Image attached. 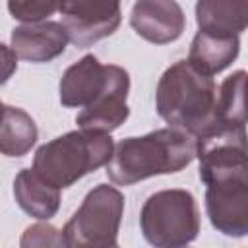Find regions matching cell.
Wrapping results in <instances>:
<instances>
[{
    "label": "cell",
    "instance_id": "cell-1",
    "mask_svg": "<svg viewBox=\"0 0 248 248\" xmlns=\"http://www.w3.org/2000/svg\"><path fill=\"white\" fill-rule=\"evenodd\" d=\"M196 157V138L178 128H159L140 138H124L114 145L107 176L118 186L172 174L186 169Z\"/></svg>",
    "mask_w": 248,
    "mask_h": 248
},
{
    "label": "cell",
    "instance_id": "cell-2",
    "mask_svg": "<svg viewBox=\"0 0 248 248\" xmlns=\"http://www.w3.org/2000/svg\"><path fill=\"white\" fill-rule=\"evenodd\" d=\"M217 85L188 60L170 64L155 91L157 114L170 126L198 138L217 116Z\"/></svg>",
    "mask_w": 248,
    "mask_h": 248
},
{
    "label": "cell",
    "instance_id": "cell-3",
    "mask_svg": "<svg viewBox=\"0 0 248 248\" xmlns=\"http://www.w3.org/2000/svg\"><path fill=\"white\" fill-rule=\"evenodd\" d=\"M114 153L110 134L72 130L43 143L33 157V170L58 190L72 186L85 174L107 167Z\"/></svg>",
    "mask_w": 248,
    "mask_h": 248
},
{
    "label": "cell",
    "instance_id": "cell-4",
    "mask_svg": "<svg viewBox=\"0 0 248 248\" xmlns=\"http://www.w3.org/2000/svg\"><path fill=\"white\" fill-rule=\"evenodd\" d=\"M143 238L153 248H182L198 238L200 211L194 196L182 188L151 194L140 213Z\"/></svg>",
    "mask_w": 248,
    "mask_h": 248
},
{
    "label": "cell",
    "instance_id": "cell-5",
    "mask_svg": "<svg viewBox=\"0 0 248 248\" xmlns=\"http://www.w3.org/2000/svg\"><path fill=\"white\" fill-rule=\"evenodd\" d=\"M200 178L205 186L248 182V132L244 124L215 116L209 128L196 138Z\"/></svg>",
    "mask_w": 248,
    "mask_h": 248
},
{
    "label": "cell",
    "instance_id": "cell-6",
    "mask_svg": "<svg viewBox=\"0 0 248 248\" xmlns=\"http://www.w3.org/2000/svg\"><path fill=\"white\" fill-rule=\"evenodd\" d=\"M124 196L118 188L97 184L87 192L81 205L64 225L70 248H112L116 246Z\"/></svg>",
    "mask_w": 248,
    "mask_h": 248
},
{
    "label": "cell",
    "instance_id": "cell-7",
    "mask_svg": "<svg viewBox=\"0 0 248 248\" xmlns=\"http://www.w3.org/2000/svg\"><path fill=\"white\" fill-rule=\"evenodd\" d=\"M62 25L78 48H87L110 37L122 19L118 2H64L60 4Z\"/></svg>",
    "mask_w": 248,
    "mask_h": 248
},
{
    "label": "cell",
    "instance_id": "cell-8",
    "mask_svg": "<svg viewBox=\"0 0 248 248\" xmlns=\"http://www.w3.org/2000/svg\"><path fill=\"white\" fill-rule=\"evenodd\" d=\"M116 64H101L95 54H85L66 68L60 78L58 93L62 107L87 108L110 85Z\"/></svg>",
    "mask_w": 248,
    "mask_h": 248
},
{
    "label": "cell",
    "instance_id": "cell-9",
    "mask_svg": "<svg viewBox=\"0 0 248 248\" xmlns=\"http://www.w3.org/2000/svg\"><path fill=\"white\" fill-rule=\"evenodd\" d=\"M205 211L213 229L225 236L248 234V182L213 184L205 190Z\"/></svg>",
    "mask_w": 248,
    "mask_h": 248
},
{
    "label": "cell",
    "instance_id": "cell-10",
    "mask_svg": "<svg viewBox=\"0 0 248 248\" xmlns=\"http://www.w3.org/2000/svg\"><path fill=\"white\" fill-rule=\"evenodd\" d=\"M132 29L153 45H167L180 39L186 16L174 0H140L130 12Z\"/></svg>",
    "mask_w": 248,
    "mask_h": 248
},
{
    "label": "cell",
    "instance_id": "cell-11",
    "mask_svg": "<svg viewBox=\"0 0 248 248\" xmlns=\"http://www.w3.org/2000/svg\"><path fill=\"white\" fill-rule=\"evenodd\" d=\"M128 91H130V74L122 66H114V76L108 89L87 108H81L76 116V124L81 130L110 134L130 116L128 108Z\"/></svg>",
    "mask_w": 248,
    "mask_h": 248
},
{
    "label": "cell",
    "instance_id": "cell-12",
    "mask_svg": "<svg viewBox=\"0 0 248 248\" xmlns=\"http://www.w3.org/2000/svg\"><path fill=\"white\" fill-rule=\"evenodd\" d=\"M12 50L25 62H50L66 50L68 33L60 21H41L17 25L12 31Z\"/></svg>",
    "mask_w": 248,
    "mask_h": 248
},
{
    "label": "cell",
    "instance_id": "cell-13",
    "mask_svg": "<svg viewBox=\"0 0 248 248\" xmlns=\"http://www.w3.org/2000/svg\"><path fill=\"white\" fill-rule=\"evenodd\" d=\"M240 52V39L238 35H225L213 31H202L192 39L188 62L205 76H215L229 68Z\"/></svg>",
    "mask_w": 248,
    "mask_h": 248
},
{
    "label": "cell",
    "instance_id": "cell-14",
    "mask_svg": "<svg viewBox=\"0 0 248 248\" xmlns=\"http://www.w3.org/2000/svg\"><path fill=\"white\" fill-rule=\"evenodd\" d=\"M16 203L31 217L48 221L60 207V190L41 178L33 169H21L14 178Z\"/></svg>",
    "mask_w": 248,
    "mask_h": 248
},
{
    "label": "cell",
    "instance_id": "cell-15",
    "mask_svg": "<svg viewBox=\"0 0 248 248\" xmlns=\"http://www.w3.org/2000/svg\"><path fill=\"white\" fill-rule=\"evenodd\" d=\"M196 23L202 31L240 35L248 27V0H200Z\"/></svg>",
    "mask_w": 248,
    "mask_h": 248
},
{
    "label": "cell",
    "instance_id": "cell-16",
    "mask_svg": "<svg viewBox=\"0 0 248 248\" xmlns=\"http://www.w3.org/2000/svg\"><path fill=\"white\" fill-rule=\"evenodd\" d=\"M37 138L39 130L29 112L12 105H2L0 151L6 157H23L31 151Z\"/></svg>",
    "mask_w": 248,
    "mask_h": 248
},
{
    "label": "cell",
    "instance_id": "cell-17",
    "mask_svg": "<svg viewBox=\"0 0 248 248\" xmlns=\"http://www.w3.org/2000/svg\"><path fill=\"white\" fill-rule=\"evenodd\" d=\"M217 118L248 124V72H232L219 87L217 93Z\"/></svg>",
    "mask_w": 248,
    "mask_h": 248
},
{
    "label": "cell",
    "instance_id": "cell-18",
    "mask_svg": "<svg viewBox=\"0 0 248 248\" xmlns=\"http://www.w3.org/2000/svg\"><path fill=\"white\" fill-rule=\"evenodd\" d=\"M19 248H70L64 231L50 223H33L19 236Z\"/></svg>",
    "mask_w": 248,
    "mask_h": 248
},
{
    "label": "cell",
    "instance_id": "cell-19",
    "mask_svg": "<svg viewBox=\"0 0 248 248\" xmlns=\"http://www.w3.org/2000/svg\"><path fill=\"white\" fill-rule=\"evenodd\" d=\"M58 10H60V4L43 2V0H27V2L12 0V2H8V12L12 14L14 19L21 21V25L46 21V17Z\"/></svg>",
    "mask_w": 248,
    "mask_h": 248
},
{
    "label": "cell",
    "instance_id": "cell-20",
    "mask_svg": "<svg viewBox=\"0 0 248 248\" xmlns=\"http://www.w3.org/2000/svg\"><path fill=\"white\" fill-rule=\"evenodd\" d=\"M2 46V60H4V76H2V83H6L8 79H10V76H12V72L17 68V56H16V52L12 50V46H8V45H0Z\"/></svg>",
    "mask_w": 248,
    "mask_h": 248
},
{
    "label": "cell",
    "instance_id": "cell-21",
    "mask_svg": "<svg viewBox=\"0 0 248 248\" xmlns=\"http://www.w3.org/2000/svg\"><path fill=\"white\" fill-rule=\"evenodd\" d=\"M112 248H120V246H118V244H116V246H112Z\"/></svg>",
    "mask_w": 248,
    "mask_h": 248
},
{
    "label": "cell",
    "instance_id": "cell-22",
    "mask_svg": "<svg viewBox=\"0 0 248 248\" xmlns=\"http://www.w3.org/2000/svg\"><path fill=\"white\" fill-rule=\"evenodd\" d=\"M182 248H188V246H182Z\"/></svg>",
    "mask_w": 248,
    "mask_h": 248
}]
</instances>
